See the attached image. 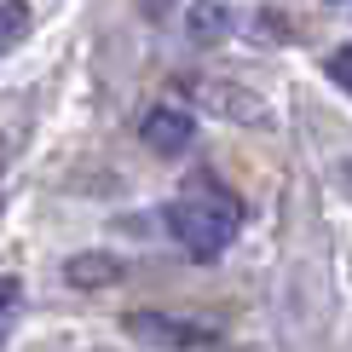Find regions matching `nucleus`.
I'll return each instance as SVG.
<instances>
[{"label":"nucleus","instance_id":"nucleus-1","mask_svg":"<svg viewBox=\"0 0 352 352\" xmlns=\"http://www.w3.org/2000/svg\"><path fill=\"white\" fill-rule=\"evenodd\" d=\"M168 231L190 260H219L243 231V214L231 197H179L168 202Z\"/></svg>","mask_w":352,"mask_h":352},{"label":"nucleus","instance_id":"nucleus-2","mask_svg":"<svg viewBox=\"0 0 352 352\" xmlns=\"http://www.w3.org/2000/svg\"><path fill=\"white\" fill-rule=\"evenodd\" d=\"M127 335L139 346L156 352H197V346H219V335L208 324H190V318H168V312H127Z\"/></svg>","mask_w":352,"mask_h":352},{"label":"nucleus","instance_id":"nucleus-3","mask_svg":"<svg viewBox=\"0 0 352 352\" xmlns=\"http://www.w3.org/2000/svg\"><path fill=\"white\" fill-rule=\"evenodd\" d=\"M139 139L151 144L156 156H185V151H190V139H197V116H190L185 104H156L151 116H144Z\"/></svg>","mask_w":352,"mask_h":352},{"label":"nucleus","instance_id":"nucleus-4","mask_svg":"<svg viewBox=\"0 0 352 352\" xmlns=\"http://www.w3.org/2000/svg\"><path fill=\"white\" fill-rule=\"evenodd\" d=\"M190 98H197V104H214V116L243 122V127H260V122H266V98L243 93V87H231V81H190Z\"/></svg>","mask_w":352,"mask_h":352},{"label":"nucleus","instance_id":"nucleus-5","mask_svg":"<svg viewBox=\"0 0 352 352\" xmlns=\"http://www.w3.org/2000/svg\"><path fill=\"white\" fill-rule=\"evenodd\" d=\"M219 35H231V6H214V0H202V6H190V41H202V47H214Z\"/></svg>","mask_w":352,"mask_h":352},{"label":"nucleus","instance_id":"nucleus-6","mask_svg":"<svg viewBox=\"0 0 352 352\" xmlns=\"http://www.w3.org/2000/svg\"><path fill=\"white\" fill-rule=\"evenodd\" d=\"M64 277H69V283H81V289H98V283H116L122 266H116L110 254H81V260H69V266H64Z\"/></svg>","mask_w":352,"mask_h":352},{"label":"nucleus","instance_id":"nucleus-7","mask_svg":"<svg viewBox=\"0 0 352 352\" xmlns=\"http://www.w3.org/2000/svg\"><path fill=\"white\" fill-rule=\"evenodd\" d=\"M23 35H29V6L23 0H6V6H0V58L18 47Z\"/></svg>","mask_w":352,"mask_h":352},{"label":"nucleus","instance_id":"nucleus-8","mask_svg":"<svg viewBox=\"0 0 352 352\" xmlns=\"http://www.w3.org/2000/svg\"><path fill=\"white\" fill-rule=\"evenodd\" d=\"M18 306H23V283L18 277H0V346H6L12 324H18Z\"/></svg>","mask_w":352,"mask_h":352},{"label":"nucleus","instance_id":"nucleus-9","mask_svg":"<svg viewBox=\"0 0 352 352\" xmlns=\"http://www.w3.org/2000/svg\"><path fill=\"white\" fill-rule=\"evenodd\" d=\"M324 69H329V81L341 87V93H352V47H335Z\"/></svg>","mask_w":352,"mask_h":352}]
</instances>
